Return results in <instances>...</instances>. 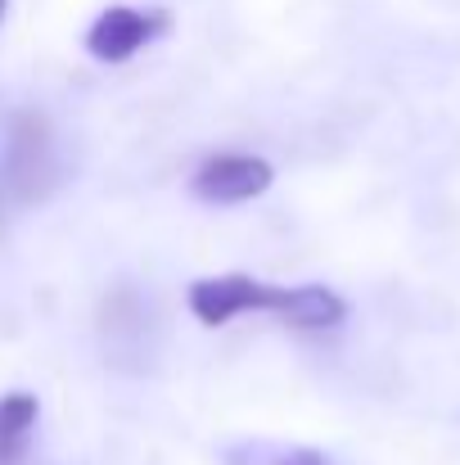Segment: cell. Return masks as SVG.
Returning a JSON list of instances; mask_svg holds the SVG:
<instances>
[{
  "mask_svg": "<svg viewBox=\"0 0 460 465\" xmlns=\"http://www.w3.org/2000/svg\"><path fill=\"white\" fill-rule=\"evenodd\" d=\"M185 303L208 330H221L249 312H271L294 330H334L347 321V303L325 285H267L253 276H203L185 290Z\"/></svg>",
  "mask_w": 460,
  "mask_h": 465,
  "instance_id": "obj_1",
  "label": "cell"
},
{
  "mask_svg": "<svg viewBox=\"0 0 460 465\" xmlns=\"http://www.w3.org/2000/svg\"><path fill=\"white\" fill-rule=\"evenodd\" d=\"M64 181V158L54 145V127L45 114H14L5 158H0V199L9 203H36Z\"/></svg>",
  "mask_w": 460,
  "mask_h": 465,
  "instance_id": "obj_2",
  "label": "cell"
},
{
  "mask_svg": "<svg viewBox=\"0 0 460 465\" xmlns=\"http://www.w3.org/2000/svg\"><path fill=\"white\" fill-rule=\"evenodd\" d=\"M276 181V167L262 154H240V150H221V154H208L194 176H190V194L199 203H217V208H230V203H249L258 194H267Z\"/></svg>",
  "mask_w": 460,
  "mask_h": 465,
  "instance_id": "obj_3",
  "label": "cell"
},
{
  "mask_svg": "<svg viewBox=\"0 0 460 465\" xmlns=\"http://www.w3.org/2000/svg\"><path fill=\"white\" fill-rule=\"evenodd\" d=\"M167 32V14L162 9H136V5H109L91 32H86V50L100 64H127L136 59L150 41Z\"/></svg>",
  "mask_w": 460,
  "mask_h": 465,
  "instance_id": "obj_4",
  "label": "cell"
},
{
  "mask_svg": "<svg viewBox=\"0 0 460 465\" xmlns=\"http://www.w3.org/2000/svg\"><path fill=\"white\" fill-rule=\"evenodd\" d=\"M41 402L32 393H0V465H32Z\"/></svg>",
  "mask_w": 460,
  "mask_h": 465,
  "instance_id": "obj_5",
  "label": "cell"
},
{
  "mask_svg": "<svg viewBox=\"0 0 460 465\" xmlns=\"http://www.w3.org/2000/svg\"><path fill=\"white\" fill-rule=\"evenodd\" d=\"M226 465H334L325 452L303 448V443H267V439H253V443H235L221 452Z\"/></svg>",
  "mask_w": 460,
  "mask_h": 465,
  "instance_id": "obj_6",
  "label": "cell"
},
{
  "mask_svg": "<svg viewBox=\"0 0 460 465\" xmlns=\"http://www.w3.org/2000/svg\"><path fill=\"white\" fill-rule=\"evenodd\" d=\"M5 5H9V0H0V18H5Z\"/></svg>",
  "mask_w": 460,
  "mask_h": 465,
  "instance_id": "obj_7",
  "label": "cell"
}]
</instances>
